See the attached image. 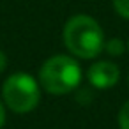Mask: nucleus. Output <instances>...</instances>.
<instances>
[{
	"instance_id": "1",
	"label": "nucleus",
	"mask_w": 129,
	"mask_h": 129,
	"mask_svg": "<svg viewBox=\"0 0 129 129\" xmlns=\"http://www.w3.org/2000/svg\"><path fill=\"white\" fill-rule=\"evenodd\" d=\"M66 48L80 58H95L104 46V36L99 23L88 14H76L64 27Z\"/></svg>"
},
{
	"instance_id": "2",
	"label": "nucleus",
	"mask_w": 129,
	"mask_h": 129,
	"mask_svg": "<svg viewBox=\"0 0 129 129\" xmlns=\"http://www.w3.org/2000/svg\"><path fill=\"white\" fill-rule=\"evenodd\" d=\"M81 81V67L80 64L67 55H55L48 58L39 71L41 87L55 95L73 92Z\"/></svg>"
},
{
	"instance_id": "3",
	"label": "nucleus",
	"mask_w": 129,
	"mask_h": 129,
	"mask_svg": "<svg viewBox=\"0 0 129 129\" xmlns=\"http://www.w3.org/2000/svg\"><path fill=\"white\" fill-rule=\"evenodd\" d=\"M2 95L6 104L16 113L32 111L41 99L39 83L28 73H14L4 81Z\"/></svg>"
},
{
	"instance_id": "4",
	"label": "nucleus",
	"mask_w": 129,
	"mask_h": 129,
	"mask_svg": "<svg viewBox=\"0 0 129 129\" xmlns=\"http://www.w3.org/2000/svg\"><path fill=\"white\" fill-rule=\"evenodd\" d=\"M87 78L90 81V85L94 88H111L118 78H120V69L117 64L113 62H108V60H97L94 62L88 71H87Z\"/></svg>"
},
{
	"instance_id": "5",
	"label": "nucleus",
	"mask_w": 129,
	"mask_h": 129,
	"mask_svg": "<svg viewBox=\"0 0 129 129\" xmlns=\"http://www.w3.org/2000/svg\"><path fill=\"white\" fill-rule=\"evenodd\" d=\"M103 50H104L108 55H111V57H118V55H122V53H124V50H125V44H124L120 39L113 37V39H108V41L104 43Z\"/></svg>"
},
{
	"instance_id": "6",
	"label": "nucleus",
	"mask_w": 129,
	"mask_h": 129,
	"mask_svg": "<svg viewBox=\"0 0 129 129\" xmlns=\"http://www.w3.org/2000/svg\"><path fill=\"white\" fill-rule=\"evenodd\" d=\"M118 125L120 129H129V99L122 104L118 111Z\"/></svg>"
},
{
	"instance_id": "7",
	"label": "nucleus",
	"mask_w": 129,
	"mask_h": 129,
	"mask_svg": "<svg viewBox=\"0 0 129 129\" xmlns=\"http://www.w3.org/2000/svg\"><path fill=\"white\" fill-rule=\"evenodd\" d=\"M113 7L122 18L129 20V0H113Z\"/></svg>"
},
{
	"instance_id": "8",
	"label": "nucleus",
	"mask_w": 129,
	"mask_h": 129,
	"mask_svg": "<svg viewBox=\"0 0 129 129\" xmlns=\"http://www.w3.org/2000/svg\"><path fill=\"white\" fill-rule=\"evenodd\" d=\"M4 124H6V110H4L2 103H0V129L4 127Z\"/></svg>"
},
{
	"instance_id": "9",
	"label": "nucleus",
	"mask_w": 129,
	"mask_h": 129,
	"mask_svg": "<svg viewBox=\"0 0 129 129\" xmlns=\"http://www.w3.org/2000/svg\"><path fill=\"white\" fill-rule=\"evenodd\" d=\"M6 66H7V58H6V55L2 51H0V73L6 69Z\"/></svg>"
},
{
	"instance_id": "10",
	"label": "nucleus",
	"mask_w": 129,
	"mask_h": 129,
	"mask_svg": "<svg viewBox=\"0 0 129 129\" xmlns=\"http://www.w3.org/2000/svg\"><path fill=\"white\" fill-rule=\"evenodd\" d=\"M127 50H129V41H127Z\"/></svg>"
}]
</instances>
